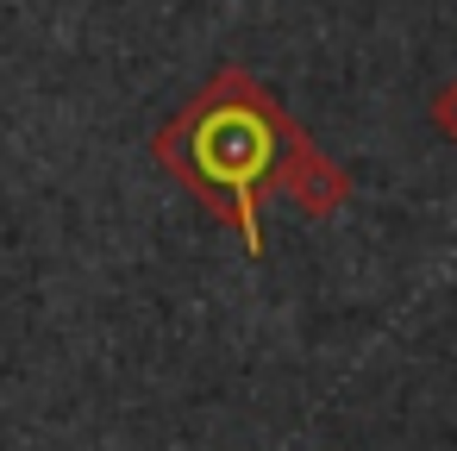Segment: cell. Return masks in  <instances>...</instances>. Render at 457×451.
I'll return each mask as SVG.
<instances>
[{
  "label": "cell",
  "mask_w": 457,
  "mask_h": 451,
  "mask_svg": "<svg viewBox=\"0 0 457 451\" xmlns=\"http://www.w3.org/2000/svg\"><path fill=\"white\" fill-rule=\"evenodd\" d=\"M151 151L226 226H238L245 251H263V226H257V195L263 188H282L301 213H338L345 207V176L332 170V157L245 70H220L151 138Z\"/></svg>",
  "instance_id": "cell-1"
},
{
  "label": "cell",
  "mask_w": 457,
  "mask_h": 451,
  "mask_svg": "<svg viewBox=\"0 0 457 451\" xmlns=\"http://www.w3.org/2000/svg\"><path fill=\"white\" fill-rule=\"evenodd\" d=\"M432 126H438V132L457 145V76H451V82L432 95Z\"/></svg>",
  "instance_id": "cell-2"
}]
</instances>
